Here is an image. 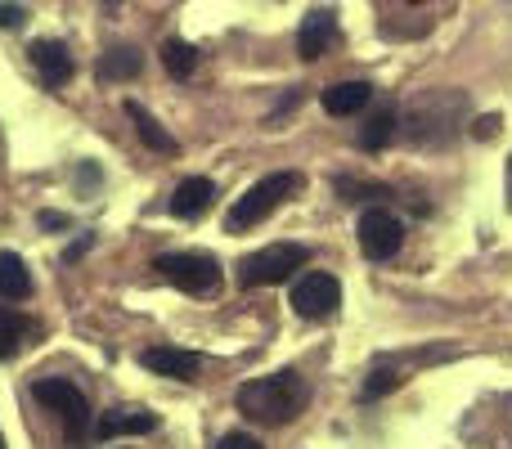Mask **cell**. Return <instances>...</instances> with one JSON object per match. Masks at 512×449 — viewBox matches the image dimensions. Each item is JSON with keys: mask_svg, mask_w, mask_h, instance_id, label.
Wrapping results in <instances>:
<instances>
[{"mask_svg": "<svg viewBox=\"0 0 512 449\" xmlns=\"http://www.w3.org/2000/svg\"><path fill=\"white\" fill-rule=\"evenodd\" d=\"M126 117H131V122H135V131H140V140L149 144L153 153H167V158H171V153H180V144L171 140L167 131H162V122H158V117H153L144 104H135V99H126Z\"/></svg>", "mask_w": 512, "mask_h": 449, "instance_id": "14", "label": "cell"}, {"mask_svg": "<svg viewBox=\"0 0 512 449\" xmlns=\"http://www.w3.org/2000/svg\"><path fill=\"white\" fill-rule=\"evenodd\" d=\"M216 203V185L207 176H189L176 185V194H171V216H180V221H198V216H207Z\"/></svg>", "mask_w": 512, "mask_h": 449, "instance_id": "10", "label": "cell"}, {"mask_svg": "<svg viewBox=\"0 0 512 449\" xmlns=\"http://www.w3.org/2000/svg\"><path fill=\"white\" fill-rule=\"evenodd\" d=\"M32 297V274L18 252H0V301H23Z\"/></svg>", "mask_w": 512, "mask_h": 449, "instance_id": "15", "label": "cell"}, {"mask_svg": "<svg viewBox=\"0 0 512 449\" xmlns=\"http://www.w3.org/2000/svg\"><path fill=\"white\" fill-rule=\"evenodd\" d=\"M400 387V378H396V369L391 364H382V369H373L369 373V382H364V400H378V396H391V391Z\"/></svg>", "mask_w": 512, "mask_h": 449, "instance_id": "20", "label": "cell"}, {"mask_svg": "<svg viewBox=\"0 0 512 449\" xmlns=\"http://www.w3.org/2000/svg\"><path fill=\"white\" fill-rule=\"evenodd\" d=\"M369 99H373L369 81H337V86H328L324 95H319V104H324L328 117H355L369 108Z\"/></svg>", "mask_w": 512, "mask_h": 449, "instance_id": "11", "label": "cell"}, {"mask_svg": "<svg viewBox=\"0 0 512 449\" xmlns=\"http://www.w3.org/2000/svg\"><path fill=\"white\" fill-rule=\"evenodd\" d=\"M153 270L167 283H176L180 292H189V297H216L225 283V270L212 252H162L153 261Z\"/></svg>", "mask_w": 512, "mask_h": 449, "instance_id": "3", "label": "cell"}, {"mask_svg": "<svg viewBox=\"0 0 512 449\" xmlns=\"http://www.w3.org/2000/svg\"><path fill=\"white\" fill-rule=\"evenodd\" d=\"M158 427V418L144 414V409H113V414H99L95 436L99 441H117V436H149Z\"/></svg>", "mask_w": 512, "mask_h": 449, "instance_id": "12", "label": "cell"}, {"mask_svg": "<svg viewBox=\"0 0 512 449\" xmlns=\"http://www.w3.org/2000/svg\"><path fill=\"white\" fill-rule=\"evenodd\" d=\"M140 364L158 378H176V382H198L203 373V355L198 351H185V346H149L140 355Z\"/></svg>", "mask_w": 512, "mask_h": 449, "instance_id": "8", "label": "cell"}, {"mask_svg": "<svg viewBox=\"0 0 512 449\" xmlns=\"http://www.w3.org/2000/svg\"><path fill=\"white\" fill-rule=\"evenodd\" d=\"M342 306V283L324 270H306L297 283H292V310L301 319H328Z\"/></svg>", "mask_w": 512, "mask_h": 449, "instance_id": "6", "label": "cell"}, {"mask_svg": "<svg viewBox=\"0 0 512 449\" xmlns=\"http://www.w3.org/2000/svg\"><path fill=\"white\" fill-rule=\"evenodd\" d=\"M306 400H310L306 382L292 369H279L270 378H252L239 387V409L252 423H265V427H288L306 409Z\"/></svg>", "mask_w": 512, "mask_h": 449, "instance_id": "1", "label": "cell"}, {"mask_svg": "<svg viewBox=\"0 0 512 449\" xmlns=\"http://www.w3.org/2000/svg\"><path fill=\"white\" fill-rule=\"evenodd\" d=\"M23 23H27L23 5H0V27H23Z\"/></svg>", "mask_w": 512, "mask_h": 449, "instance_id": "25", "label": "cell"}, {"mask_svg": "<svg viewBox=\"0 0 512 449\" xmlns=\"http://www.w3.org/2000/svg\"><path fill=\"white\" fill-rule=\"evenodd\" d=\"M23 333H27V319L18 315V310L0 306V360H9V355L18 351V342H23Z\"/></svg>", "mask_w": 512, "mask_h": 449, "instance_id": "19", "label": "cell"}, {"mask_svg": "<svg viewBox=\"0 0 512 449\" xmlns=\"http://www.w3.org/2000/svg\"><path fill=\"white\" fill-rule=\"evenodd\" d=\"M297 189H301V176H297V171H274V176L256 180L248 194L234 198L230 216H225V229H230V234H243V229L261 225L265 216L279 212V207L288 203V198L297 194Z\"/></svg>", "mask_w": 512, "mask_h": 449, "instance_id": "2", "label": "cell"}, {"mask_svg": "<svg viewBox=\"0 0 512 449\" xmlns=\"http://www.w3.org/2000/svg\"><path fill=\"white\" fill-rule=\"evenodd\" d=\"M337 194H342L346 203H364V198H387V189L382 185H360V180H351V176H337Z\"/></svg>", "mask_w": 512, "mask_h": 449, "instance_id": "21", "label": "cell"}, {"mask_svg": "<svg viewBox=\"0 0 512 449\" xmlns=\"http://www.w3.org/2000/svg\"><path fill=\"white\" fill-rule=\"evenodd\" d=\"M90 247H95V234H81V238H77V243H72V247H68V252H63V261H68V265H72V261H81V256H86V252H90Z\"/></svg>", "mask_w": 512, "mask_h": 449, "instance_id": "24", "label": "cell"}, {"mask_svg": "<svg viewBox=\"0 0 512 449\" xmlns=\"http://www.w3.org/2000/svg\"><path fill=\"white\" fill-rule=\"evenodd\" d=\"M355 234H360V252L369 256V261H391V256L400 252V243H405V225H400L387 207H369V212L360 216V225H355Z\"/></svg>", "mask_w": 512, "mask_h": 449, "instance_id": "7", "label": "cell"}, {"mask_svg": "<svg viewBox=\"0 0 512 449\" xmlns=\"http://www.w3.org/2000/svg\"><path fill=\"white\" fill-rule=\"evenodd\" d=\"M337 41V14L333 9H310L301 18V32H297V54L301 59H324V50Z\"/></svg>", "mask_w": 512, "mask_h": 449, "instance_id": "9", "label": "cell"}, {"mask_svg": "<svg viewBox=\"0 0 512 449\" xmlns=\"http://www.w3.org/2000/svg\"><path fill=\"white\" fill-rule=\"evenodd\" d=\"M508 203H512V158H508Z\"/></svg>", "mask_w": 512, "mask_h": 449, "instance_id": "27", "label": "cell"}, {"mask_svg": "<svg viewBox=\"0 0 512 449\" xmlns=\"http://www.w3.org/2000/svg\"><path fill=\"white\" fill-rule=\"evenodd\" d=\"M216 449H261V441L256 436H248V432H234V436H225Z\"/></svg>", "mask_w": 512, "mask_h": 449, "instance_id": "23", "label": "cell"}, {"mask_svg": "<svg viewBox=\"0 0 512 449\" xmlns=\"http://www.w3.org/2000/svg\"><path fill=\"white\" fill-rule=\"evenodd\" d=\"M140 68H144V59L131 45H113L108 54H99V77L104 81H131V77H140Z\"/></svg>", "mask_w": 512, "mask_h": 449, "instance_id": "16", "label": "cell"}, {"mask_svg": "<svg viewBox=\"0 0 512 449\" xmlns=\"http://www.w3.org/2000/svg\"><path fill=\"white\" fill-rule=\"evenodd\" d=\"M391 135H396V108H378V113L364 122V131H360V149H364V153L387 149Z\"/></svg>", "mask_w": 512, "mask_h": 449, "instance_id": "17", "label": "cell"}, {"mask_svg": "<svg viewBox=\"0 0 512 449\" xmlns=\"http://www.w3.org/2000/svg\"><path fill=\"white\" fill-rule=\"evenodd\" d=\"M162 63H167V72L176 81H189L194 77V68H198V50L189 41H167L162 45Z\"/></svg>", "mask_w": 512, "mask_h": 449, "instance_id": "18", "label": "cell"}, {"mask_svg": "<svg viewBox=\"0 0 512 449\" xmlns=\"http://www.w3.org/2000/svg\"><path fill=\"white\" fill-rule=\"evenodd\" d=\"M0 449H5V436H0Z\"/></svg>", "mask_w": 512, "mask_h": 449, "instance_id": "29", "label": "cell"}, {"mask_svg": "<svg viewBox=\"0 0 512 449\" xmlns=\"http://www.w3.org/2000/svg\"><path fill=\"white\" fill-rule=\"evenodd\" d=\"M32 396L41 400L50 414H59L63 436H68L72 445L86 441V432H90V400L81 396V387H72L68 378H36L32 382Z\"/></svg>", "mask_w": 512, "mask_h": 449, "instance_id": "5", "label": "cell"}, {"mask_svg": "<svg viewBox=\"0 0 512 449\" xmlns=\"http://www.w3.org/2000/svg\"><path fill=\"white\" fill-rule=\"evenodd\" d=\"M472 135H477V140H495V135H499V117H495V113H490V117H477Z\"/></svg>", "mask_w": 512, "mask_h": 449, "instance_id": "22", "label": "cell"}, {"mask_svg": "<svg viewBox=\"0 0 512 449\" xmlns=\"http://www.w3.org/2000/svg\"><path fill=\"white\" fill-rule=\"evenodd\" d=\"M405 5H423V0H405Z\"/></svg>", "mask_w": 512, "mask_h": 449, "instance_id": "28", "label": "cell"}, {"mask_svg": "<svg viewBox=\"0 0 512 449\" xmlns=\"http://www.w3.org/2000/svg\"><path fill=\"white\" fill-rule=\"evenodd\" d=\"M310 265V247L301 243H270L261 252L243 256L239 261V283L243 288H274V283H288L297 270Z\"/></svg>", "mask_w": 512, "mask_h": 449, "instance_id": "4", "label": "cell"}, {"mask_svg": "<svg viewBox=\"0 0 512 449\" xmlns=\"http://www.w3.org/2000/svg\"><path fill=\"white\" fill-rule=\"evenodd\" d=\"M36 225H41V229H68V216H63V212H41V216H36Z\"/></svg>", "mask_w": 512, "mask_h": 449, "instance_id": "26", "label": "cell"}, {"mask_svg": "<svg viewBox=\"0 0 512 449\" xmlns=\"http://www.w3.org/2000/svg\"><path fill=\"white\" fill-rule=\"evenodd\" d=\"M32 63L41 68V77L50 81V86H63V81H72V54L63 41H36L32 45Z\"/></svg>", "mask_w": 512, "mask_h": 449, "instance_id": "13", "label": "cell"}]
</instances>
